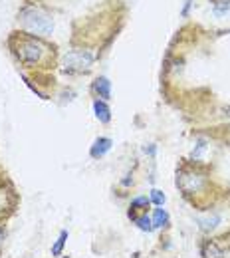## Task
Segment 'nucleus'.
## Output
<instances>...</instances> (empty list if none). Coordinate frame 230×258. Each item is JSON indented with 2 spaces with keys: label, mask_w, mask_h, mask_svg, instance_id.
<instances>
[{
  "label": "nucleus",
  "mask_w": 230,
  "mask_h": 258,
  "mask_svg": "<svg viewBox=\"0 0 230 258\" xmlns=\"http://www.w3.org/2000/svg\"><path fill=\"white\" fill-rule=\"evenodd\" d=\"M8 46L26 68H50V64H54L56 52L40 36L30 32H14L8 40Z\"/></svg>",
  "instance_id": "obj_1"
},
{
  "label": "nucleus",
  "mask_w": 230,
  "mask_h": 258,
  "mask_svg": "<svg viewBox=\"0 0 230 258\" xmlns=\"http://www.w3.org/2000/svg\"><path fill=\"white\" fill-rule=\"evenodd\" d=\"M18 22L24 26L26 32L40 36V38L54 32V18L38 6H24L18 14Z\"/></svg>",
  "instance_id": "obj_2"
},
{
  "label": "nucleus",
  "mask_w": 230,
  "mask_h": 258,
  "mask_svg": "<svg viewBox=\"0 0 230 258\" xmlns=\"http://www.w3.org/2000/svg\"><path fill=\"white\" fill-rule=\"evenodd\" d=\"M177 187L185 195H197L206 187V177L200 173H195V171H179Z\"/></svg>",
  "instance_id": "obj_3"
},
{
  "label": "nucleus",
  "mask_w": 230,
  "mask_h": 258,
  "mask_svg": "<svg viewBox=\"0 0 230 258\" xmlns=\"http://www.w3.org/2000/svg\"><path fill=\"white\" fill-rule=\"evenodd\" d=\"M94 62H96V56L90 50H73L64 60V70L66 72H90Z\"/></svg>",
  "instance_id": "obj_4"
},
{
  "label": "nucleus",
  "mask_w": 230,
  "mask_h": 258,
  "mask_svg": "<svg viewBox=\"0 0 230 258\" xmlns=\"http://www.w3.org/2000/svg\"><path fill=\"white\" fill-rule=\"evenodd\" d=\"M111 145H113V141H111L109 137H98V139L94 141L92 149H90V155H92L94 159H101L103 155H107V153H109Z\"/></svg>",
  "instance_id": "obj_5"
},
{
  "label": "nucleus",
  "mask_w": 230,
  "mask_h": 258,
  "mask_svg": "<svg viewBox=\"0 0 230 258\" xmlns=\"http://www.w3.org/2000/svg\"><path fill=\"white\" fill-rule=\"evenodd\" d=\"M200 256L202 258H224V250L214 240H204L200 244Z\"/></svg>",
  "instance_id": "obj_6"
},
{
  "label": "nucleus",
  "mask_w": 230,
  "mask_h": 258,
  "mask_svg": "<svg viewBox=\"0 0 230 258\" xmlns=\"http://www.w3.org/2000/svg\"><path fill=\"white\" fill-rule=\"evenodd\" d=\"M94 92H96V96H98L99 99L107 101V99L111 97V82H109L105 76H101V78H98V80L94 82Z\"/></svg>",
  "instance_id": "obj_7"
},
{
  "label": "nucleus",
  "mask_w": 230,
  "mask_h": 258,
  "mask_svg": "<svg viewBox=\"0 0 230 258\" xmlns=\"http://www.w3.org/2000/svg\"><path fill=\"white\" fill-rule=\"evenodd\" d=\"M94 111H96V117L101 123H109L111 121V109L103 99H99V97L94 99Z\"/></svg>",
  "instance_id": "obj_8"
},
{
  "label": "nucleus",
  "mask_w": 230,
  "mask_h": 258,
  "mask_svg": "<svg viewBox=\"0 0 230 258\" xmlns=\"http://www.w3.org/2000/svg\"><path fill=\"white\" fill-rule=\"evenodd\" d=\"M151 221H153V226H155V228H167V226L171 225V217H169V213L165 211L163 207L153 209V217H151Z\"/></svg>",
  "instance_id": "obj_9"
},
{
  "label": "nucleus",
  "mask_w": 230,
  "mask_h": 258,
  "mask_svg": "<svg viewBox=\"0 0 230 258\" xmlns=\"http://www.w3.org/2000/svg\"><path fill=\"white\" fill-rule=\"evenodd\" d=\"M220 223H222L220 215H208V217H200L198 219V228L202 232H210V230H214Z\"/></svg>",
  "instance_id": "obj_10"
},
{
  "label": "nucleus",
  "mask_w": 230,
  "mask_h": 258,
  "mask_svg": "<svg viewBox=\"0 0 230 258\" xmlns=\"http://www.w3.org/2000/svg\"><path fill=\"white\" fill-rule=\"evenodd\" d=\"M67 238H69V232H67V230H62V232H60V236L56 238V242L52 244V256H62Z\"/></svg>",
  "instance_id": "obj_11"
},
{
  "label": "nucleus",
  "mask_w": 230,
  "mask_h": 258,
  "mask_svg": "<svg viewBox=\"0 0 230 258\" xmlns=\"http://www.w3.org/2000/svg\"><path fill=\"white\" fill-rule=\"evenodd\" d=\"M133 223L137 225V228H139V230H143V232H153V230H155L153 221H151V217H147V213H145V215L135 217V219H133Z\"/></svg>",
  "instance_id": "obj_12"
},
{
  "label": "nucleus",
  "mask_w": 230,
  "mask_h": 258,
  "mask_svg": "<svg viewBox=\"0 0 230 258\" xmlns=\"http://www.w3.org/2000/svg\"><path fill=\"white\" fill-rule=\"evenodd\" d=\"M149 207H151V199L147 195L135 197V199H131V205H129L131 211H143V209H149Z\"/></svg>",
  "instance_id": "obj_13"
},
{
  "label": "nucleus",
  "mask_w": 230,
  "mask_h": 258,
  "mask_svg": "<svg viewBox=\"0 0 230 258\" xmlns=\"http://www.w3.org/2000/svg\"><path fill=\"white\" fill-rule=\"evenodd\" d=\"M149 199H151V203H153L155 207H163L165 201H167L165 193H163V191H159V189H153V191H151V197H149Z\"/></svg>",
  "instance_id": "obj_14"
},
{
  "label": "nucleus",
  "mask_w": 230,
  "mask_h": 258,
  "mask_svg": "<svg viewBox=\"0 0 230 258\" xmlns=\"http://www.w3.org/2000/svg\"><path fill=\"white\" fill-rule=\"evenodd\" d=\"M212 4L218 8V10H230V0H212Z\"/></svg>",
  "instance_id": "obj_15"
},
{
  "label": "nucleus",
  "mask_w": 230,
  "mask_h": 258,
  "mask_svg": "<svg viewBox=\"0 0 230 258\" xmlns=\"http://www.w3.org/2000/svg\"><path fill=\"white\" fill-rule=\"evenodd\" d=\"M143 151H145L149 157H155V153H157V145H155V143H151V145H149V147H145Z\"/></svg>",
  "instance_id": "obj_16"
},
{
  "label": "nucleus",
  "mask_w": 230,
  "mask_h": 258,
  "mask_svg": "<svg viewBox=\"0 0 230 258\" xmlns=\"http://www.w3.org/2000/svg\"><path fill=\"white\" fill-rule=\"evenodd\" d=\"M4 238H6V230H4V226H0V244L4 242Z\"/></svg>",
  "instance_id": "obj_17"
},
{
  "label": "nucleus",
  "mask_w": 230,
  "mask_h": 258,
  "mask_svg": "<svg viewBox=\"0 0 230 258\" xmlns=\"http://www.w3.org/2000/svg\"><path fill=\"white\" fill-rule=\"evenodd\" d=\"M224 113H226V115H230V107H226V109H224Z\"/></svg>",
  "instance_id": "obj_18"
}]
</instances>
